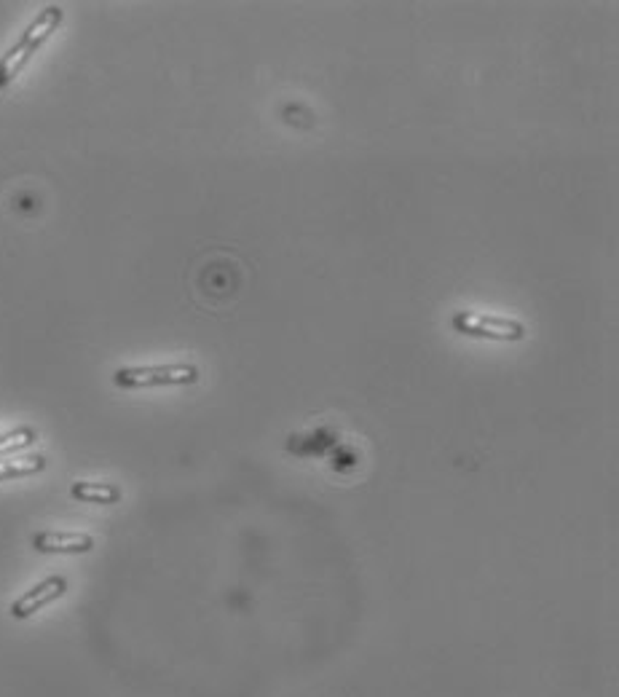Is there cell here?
Masks as SVG:
<instances>
[{
	"mask_svg": "<svg viewBox=\"0 0 619 697\" xmlns=\"http://www.w3.org/2000/svg\"><path fill=\"white\" fill-rule=\"evenodd\" d=\"M116 387L145 389V387H177V384H196L199 370L193 365H151V368H121L116 370Z\"/></svg>",
	"mask_w": 619,
	"mask_h": 697,
	"instance_id": "1",
	"label": "cell"
},
{
	"mask_svg": "<svg viewBox=\"0 0 619 697\" xmlns=\"http://www.w3.org/2000/svg\"><path fill=\"white\" fill-rule=\"evenodd\" d=\"M453 328L472 338H494V341H523L526 338V325L518 320H504V317H488L477 311H461L453 317Z\"/></svg>",
	"mask_w": 619,
	"mask_h": 697,
	"instance_id": "2",
	"label": "cell"
},
{
	"mask_svg": "<svg viewBox=\"0 0 619 697\" xmlns=\"http://www.w3.org/2000/svg\"><path fill=\"white\" fill-rule=\"evenodd\" d=\"M65 593H67L65 577H49V580H43L41 585H35L33 590H27L22 598H17L14 606H11V614H14L17 620H27V617H33L35 612H41L43 606L51 604V601H57V598H62Z\"/></svg>",
	"mask_w": 619,
	"mask_h": 697,
	"instance_id": "3",
	"label": "cell"
},
{
	"mask_svg": "<svg viewBox=\"0 0 619 697\" xmlns=\"http://www.w3.org/2000/svg\"><path fill=\"white\" fill-rule=\"evenodd\" d=\"M33 547L38 553H89L94 547V539L89 534L78 531H41L33 537Z\"/></svg>",
	"mask_w": 619,
	"mask_h": 697,
	"instance_id": "4",
	"label": "cell"
},
{
	"mask_svg": "<svg viewBox=\"0 0 619 697\" xmlns=\"http://www.w3.org/2000/svg\"><path fill=\"white\" fill-rule=\"evenodd\" d=\"M62 22V11H59V6H49V9H43L41 14H38V19H35L33 25L27 27L25 35L19 38L22 43H27L30 49H38L46 38H49L54 30H57V25Z\"/></svg>",
	"mask_w": 619,
	"mask_h": 697,
	"instance_id": "5",
	"label": "cell"
},
{
	"mask_svg": "<svg viewBox=\"0 0 619 697\" xmlns=\"http://www.w3.org/2000/svg\"><path fill=\"white\" fill-rule=\"evenodd\" d=\"M70 494L81 499V502H94V504H113L121 499V488L110 486V483H76L70 488Z\"/></svg>",
	"mask_w": 619,
	"mask_h": 697,
	"instance_id": "6",
	"label": "cell"
},
{
	"mask_svg": "<svg viewBox=\"0 0 619 697\" xmlns=\"http://www.w3.org/2000/svg\"><path fill=\"white\" fill-rule=\"evenodd\" d=\"M46 467L43 456H17V459H0V480L25 478V475H35Z\"/></svg>",
	"mask_w": 619,
	"mask_h": 697,
	"instance_id": "7",
	"label": "cell"
},
{
	"mask_svg": "<svg viewBox=\"0 0 619 697\" xmlns=\"http://www.w3.org/2000/svg\"><path fill=\"white\" fill-rule=\"evenodd\" d=\"M33 51L35 49H30L27 43L19 41L9 54H3V59H0V86L11 84L19 76V70L25 68L27 59L33 57Z\"/></svg>",
	"mask_w": 619,
	"mask_h": 697,
	"instance_id": "8",
	"label": "cell"
},
{
	"mask_svg": "<svg viewBox=\"0 0 619 697\" xmlns=\"http://www.w3.org/2000/svg\"><path fill=\"white\" fill-rule=\"evenodd\" d=\"M35 443V429L19 427L14 432H6L0 435V459H6L9 454H17V451H25L27 446Z\"/></svg>",
	"mask_w": 619,
	"mask_h": 697,
	"instance_id": "9",
	"label": "cell"
}]
</instances>
